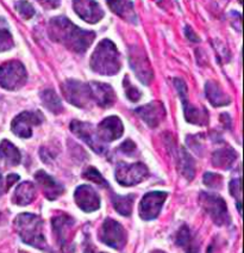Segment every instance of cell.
<instances>
[{
	"instance_id": "36",
	"label": "cell",
	"mask_w": 244,
	"mask_h": 253,
	"mask_svg": "<svg viewBox=\"0 0 244 253\" xmlns=\"http://www.w3.org/2000/svg\"><path fill=\"white\" fill-rule=\"evenodd\" d=\"M18 174H10V176L6 177V179H4L1 172H0V196H1L2 194H5V192H7L8 189H10L14 183L18 182Z\"/></svg>"
},
{
	"instance_id": "30",
	"label": "cell",
	"mask_w": 244,
	"mask_h": 253,
	"mask_svg": "<svg viewBox=\"0 0 244 253\" xmlns=\"http://www.w3.org/2000/svg\"><path fill=\"white\" fill-rule=\"evenodd\" d=\"M14 45L12 35L4 18H0V51L10 50Z\"/></svg>"
},
{
	"instance_id": "18",
	"label": "cell",
	"mask_w": 244,
	"mask_h": 253,
	"mask_svg": "<svg viewBox=\"0 0 244 253\" xmlns=\"http://www.w3.org/2000/svg\"><path fill=\"white\" fill-rule=\"evenodd\" d=\"M139 116L149 126L150 128H156L161 125L166 117V109L161 102H151L149 104L139 106L135 110Z\"/></svg>"
},
{
	"instance_id": "15",
	"label": "cell",
	"mask_w": 244,
	"mask_h": 253,
	"mask_svg": "<svg viewBox=\"0 0 244 253\" xmlns=\"http://www.w3.org/2000/svg\"><path fill=\"white\" fill-rule=\"evenodd\" d=\"M124 133V126L122 121L117 116L106 117L99 123L97 128V135L102 142H111L118 140Z\"/></svg>"
},
{
	"instance_id": "16",
	"label": "cell",
	"mask_w": 244,
	"mask_h": 253,
	"mask_svg": "<svg viewBox=\"0 0 244 253\" xmlns=\"http://www.w3.org/2000/svg\"><path fill=\"white\" fill-rule=\"evenodd\" d=\"M73 7L77 16L90 24H96L104 17V11L96 0H73Z\"/></svg>"
},
{
	"instance_id": "24",
	"label": "cell",
	"mask_w": 244,
	"mask_h": 253,
	"mask_svg": "<svg viewBox=\"0 0 244 253\" xmlns=\"http://www.w3.org/2000/svg\"><path fill=\"white\" fill-rule=\"evenodd\" d=\"M205 93L209 102L213 106H225L231 103L230 97L214 82H208L205 85Z\"/></svg>"
},
{
	"instance_id": "20",
	"label": "cell",
	"mask_w": 244,
	"mask_h": 253,
	"mask_svg": "<svg viewBox=\"0 0 244 253\" xmlns=\"http://www.w3.org/2000/svg\"><path fill=\"white\" fill-rule=\"evenodd\" d=\"M35 179L37 180V183L41 185L43 194H44V196L47 197L49 201L57 200V198L65 192V189H63L61 184L57 183L53 177L49 176L47 172L42 171V169L41 171L36 172Z\"/></svg>"
},
{
	"instance_id": "32",
	"label": "cell",
	"mask_w": 244,
	"mask_h": 253,
	"mask_svg": "<svg viewBox=\"0 0 244 253\" xmlns=\"http://www.w3.org/2000/svg\"><path fill=\"white\" fill-rule=\"evenodd\" d=\"M16 10L24 19H30L35 16V8L27 0H19L16 2Z\"/></svg>"
},
{
	"instance_id": "40",
	"label": "cell",
	"mask_w": 244,
	"mask_h": 253,
	"mask_svg": "<svg viewBox=\"0 0 244 253\" xmlns=\"http://www.w3.org/2000/svg\"><path fill=\"white\" fill-rule=\"evenodd\" d=\"M84 253H105V252L98 251V250L96 249V246H94L93 244H92L91 241L88 240V235H87V239H86V243H85Z\"/></svg>"
},
{
	"instance_id": "21",
	"label": "cell",
	"mask_w": 244,
	"mask_h": 253,
	"mask_svg": "<svg viewBox=\"0 0 244 253\" xmlns=\"http://www.w3.org/2000/svg\"><path fill=\"white\" fill-rule=\"evenodd\" d=\"M108 7L117 16L131 24H137V14L131 0H106Z\"/></svg>"
},
{
	"instance_id": "39",
	"label": "cell",
	"mask_w": 244,
	"mask_h": 253,
	"mask_svg": "<svg viewBox=\"0 0 244 253\" xmlns=\"http://www.w3.org/2000/svg\"><path fill=\"white\" fill-rule=\"evenodd\" d=\"M185 34H186V36H187V39L189 40V41H192V42H199L200 41L199 37H198L197 34H195L194 31L192 30L191 27H186L185 28Z\"/></svg>"
},
{
	"instance_id": "41",
	"label": "cell",
	"mask_w": 244,
	"mask_h": 253,
	"mask_svg": "<svg viewBox=\"0 0 244 253\" xmlns=\"http://www.w3.org/2000/svg\"><path fill=\"white\" fill-rule=\"evenodd\" d=\"M153 253H166V252H163V251H154Z\"/></svg>"
},
{
	"instance_id": "8",
	"label": "cell",
	"mask_w": 244,
	"mask_h": 253,
	"mask_svg": "<svg viewBox=\"0 0 244 253\" xmlns=\"http://www.w3.org/2000/svg\"><path fill=\"white\" fill-rule=\"evenodd\" d=\"M99 240L114 250H123L128 241L125 228L113 218H106L99 231Z\"/></svg>"
},
{
	"instance_id": "31",
	"label": "cell",
	"mask_w": 244,
	"mask_h": 253,
	"mask_svg": "<svg viewBox=\"0 0 244 253\" xmlns=\"http://www.w3.org/2000/svg\"><path fill=\"white\" fill-rule=\"evenodd\" d=\"M82 177H84L85 179L91 180V182L103 186V188H108V183L106 182L105 178L103 177L102 173H100L96 168H93V166H90V168L86 169L85 171L82 172Z\"/></svg>"
},
{
	"instance_id": "38",
	"label": "cell",
	"mask_w": 244,
	"mask_h": 253,
	"mask_svg": "<svg viewBox=\"0 0 244 253\" xmlns=\"http://www.w3.org/2000/svg\"><path fill=\"white\" fill-rule=\"evenodd\" d=\"M36 1L39 2L43 7L48 8V10H51V8L59 7L61 0H36Z\"/></svg>"
},
{
	"instance_id": "11",
	"label": "cell",
	"mask_w": 244,
	"mask_h": 253,
	"mask_svg": "<svg viewBox=\"0 0 244 253\" xmlns=\"http://www.w3.org/2000/svg\"><path fill=\"white\" fill-rule=\"evenodd\" d=\"M44 116L41 111H24L16 116L11 123L13 134L22 139H29L33 136V128L42 125Z\"/></svg>"
},
{
	"instance_id": "5",
	"label": "cell",
	"mask_w": 244,
	"mask_h": 253,
	"mask_svg": "<svg viewBox=\"0 0 244 253\" xmlns=\"http://www.w3.org/2000/svg\"><path fill=\"white\" fill-rule=\"evenodd\" d=\"M27 80V70L22 62L13 60L0 66V86L5 90H19L25 85Z\"/></svg>"
},
{
	"instance_id": "34",
	"label": "cell",
	"mask_w": 244,
	"mask_h": 253,
	"mask_svg": "<svg viewBox=\"0 0 244 253\" xmlns=\"http://www.w3.org/2000/svg\"><path fill=\"white\" fill-rule=\"evenodd\" d=\"M123 85H124V90L126 93V97L131 100V102H139L140 98V92L139 88L135 87V86L129 82L128 77L124 78V82H123Z\"/></svg>"
},
{
	"instance_id": "33",
	"label": "cell",
	"mask_w": 244,
	"mask_h": 253,
	"mask_svg": "<svg viewBox=\"0 0 244 253\" xmlns=\"http://www.w3.org/2000/svg\"><path fill=\"white\" fill-rule=\"evenodd\" d=\"M223 183V178L220 174L217 173H212V172H206L204 174V184L209 188L212 189H219L222 186Z\"/></svg>"
},
{
	"instance_id": "3",
	"label": "cell",
	"mask_w": 244,
	"mask_h": 253,
	"mask_svg": "<svg viewBox=\"0 0 244 253\" xmlns=\"http://www.w3.org/2000/svg\"><path fill=\"white\" fill-rule=\"evenodd\" d=\"M91 68L102 76H114L120 70V56L116 44L104 40L97 45L91 57Z\"/></svg>"
},
{
	"instance_id": "22",
	"label": "cell",
	"mask_w": 244,
	"mask_h": 253,
	"mask_svg": "<svg viewBox=\"0 0 244 253\" xmlns=\"http://www.w3.org/2000/svg\"><path fill=\"white\" fill-rule=\"evenodd\" d=\"M177 246H180L185 251V253H199L200 244L197 240V237L191 232L189 227L182 225L176 233V239H175Z\"/></svg>"
},
{
	"instance_id": "17",
	"label": "cell",
	"mask_w": 244,
	"mask_h": 253,
	"mask_svg": "<svg viewBox=\"0 0 244 253\" xmlns=\"http://www.w3.org/2000/svg\"><path fill=\"white\" fill-rule=\"evenodd\" d=\"M74 200L77 207L85 212H93L100 208L99 195L90 185L77 186L74 192Z\"/></svg>"
},
{
	"instance_id": "1",
	"label": "cell",
	"mask_w": 244,
	"mask_h": 253,
	"mask_svg": "<svg viewBox=\"0 0 244 253\" xmlns=\"http://www.w3.org/2000/svg\"><path fill=\"white\" fill-rule=\"evenodd\" d=\"M50 39L74 53L84 54L96 39L93 31L84 30L73 24L67 17L59 16L50 19L48 27Z\"/></svg>"
},
{
	"instance_id": "25",
	"label": "cell",
	"mask_w": 244,
	"mask_h": 253,
	"mask_svg": "<svg viewBox=\"0 0 244 253\" xmlns=\"http://www.w3.org/2000/svg\"><path fill=\"white\" fill-rule=\"evenodd\" d=\"M237 159V153L230 147L219 148L212 154V164L218 169H229L232 168Z\"/></svg>"
},
{
	"instance_id": "28",
	"label": "cell",
	"mask_w": 244,
	"mask_h": 253,
	"mask_svg": "<svg viewBox=\"0 0 244 253\" xmlns=\"http://www.w3.org/2000/svg\"><path fill=\"white\" fill-rule=\"evenodd\" d=\"M135 202L134 195H126V196H120V195H113L112 196V204L117 212H119L123 216H130L133 212V206Z\"/></svg>"
},
{
	"instance_id": "14",
	"label": "cell",
	"mask_w": 244,
	"mask_h": 253,
	"mask_svg": "<svg viewBox=\"0 0 244 253\" xmlns=\"http://www.w3.org/2000/svg\"><path fill=\"white\" fill-rule=\"evenodd\" d=\"M70 130L79 137L80 140L87 143L90 147L98 154H104L106 152V147L104 142L99 140L97 131H94L93 126L88 122H81V121H71Z\"/></svg>"
},
{
	"instance_id": "6",
	"label": "cell",
	"mask_w": 244,
	"mask_h": 253,
	"mask_svg": "<svg viewBox=\"0 0 244 253\" xmlns=\"http://www.w3.org/2000/svg\"><path fill=\"white\" fill-rule=\"evenodd\" d=\"M53 223V232L55 234L56 243L62 253H71L74 251L73 247V227L75 221L70 215L62 214L57 215L51 220Z\"/></svg>"
},
{
	"instance_id": "9",
	"label": "cell",
	"mask_w": 244,
	"mask_h": 253,
	"mask_svg": "<svg viewBox=\"0 0 244 253\" xmlns=\"http://www.w3.org/2000/svg\"><path fill=\"white\" fill-rule=\"evenodd\" d=\"M149 176V169L144 164H118L116 169V179L120 185L133 186L142 183Z\"/></svg>"
},
{
	"instance_id": "19",
	"label": "cell",
	"mask_w": 244,
	"mask_h": 253,
	"mask_svg": "<svg viewBox=\"0 0 244 253\" xmlns=\"http://www.w3.org/2000/svg\"><path fill=\"white\" fill-rule=\"evenodd\" d=\"M92 100L97 103L98 105L102 108H110L116 102V93H114L113 88L108 84L104 83L92 82L90 83Z\"/></svg>"
},
{
	"instance_id": "12",
	"label": "cell",
	"mask_w": 244,
	"mask_h": 253,
	"mask_svg": "<svg viewBox=\"0 0 244 253\" xmlns=\"http://www.w3.org/2000/svg\"><path fill=\"white\" fill-rule=\"evenodd\" d=\"M174 85L176 87L177 93H179L180 98H181L182 105H183V111H185V117L186 121L192 125H198V126H205L209 122V115L206 110H199L195 106H192L188 102V96H187V86H186L185 82L181 79H174Z\"/></svg>"
},
{
	"instance_id": "23",
	"label": "cell",
	"mask_w": 244,
	"mask_h": 253,
	"mask_svg": "<svg viewBox=\"0 0 244 253\" xmlns=\"http://www.w3.org/2000/svg\"><path fill=\"white\" fill-rule=\"evenodd\" d=\"M36 198L35 184L31 182H24L19 184L14 190L12 202L17 206H28Z\"/></svg>"
},
{
	"instance_id": "10",
	"label": "cell",
	"mask_w": 244,
	"mask_h": 253,
	"mask_svg": "<svg viewBox=\"0 0 244 253\" xmlns=\"http://www.w3.org/2000/svg\"><path fill=\"white\" fill-rule=\"evenodd\" d=\"M129 63L133 68L134 73L139 78L142 84L149 85L154 78L153 68L150 66L145 51L140 47L129 48Z\"/></svg>"
},
{
	"instance_id": "26",
	"label": "cell",
	"mask_w": 244,
	"mask_h": 253,
	"mask_svg": "<svg viewBox=\"0 0 244 253\" xmlns=\"http://www.w3.org/2000/svg\"><path fill=\"white\" fill-rule=\"evenodd\" d=\"M0 159L10 166H17L21 163V152L10 141L2 140L0 142Z\"/></svg>"
},
{
	"instance_id": "29",
	"label": "cell",
	"mask_w": 244,
	"mask_h": 253,
	"mask_svg": "<svg viewBox=\"0 0 244 253\" xmlns=\"http://www.w3.org/2000/svg\"><path fill=\"white\" fill-rule=\"evenodd\" d=\"M179 166L181 173L185 176L187 179L192 180L195 173V166H194V160L192 159V157L189 155L185 149H180V155H179Z\"/></svg>"
},
{
	"instance_id": "13",
	"label": "cell",
	"mask_w": 244,
	"mask_h": 253,
	"mask_svg": "<svg viewBox=\"0 0 244 253\" xmlns=\"http://www.w3.org/2000/svg\"><path fill=\"white\" fill-rule=\"evenodd\" d=\"M168 194L165 191H151L143 196L139 203V216L144 221L155 220L162 211L163 203L167 200Z\"/></svg>"
},
{
	"instance_id": "35",
	"label": "cell",
	"mask_w": 244,
	"mask_h": 253,
	"mask_svg": "<svg viewBox=\"0 0 244 253\" xmlns=\"http://www.w3.org/2000/svg\"><path fill=\"white\" fill-rule=\"evenodd\" d=\"M229 188H230V194L238 200L237 208L241 212V196H242V180H241V178L232 179L230 182V186H229Z\"/></svg>"
},
{
	"instance_id": "27",
	"label": "cell",
	"mask_w": 244,
	"mask_h": 253,
	"mask_svg": "<svg viewBox=\"0 0 244 253\" xmlns=\"http://www.w3.org/2000/svg\"><path fill=\"white\" fill-rule=\"evenodd\" d=\"M39 97H41L43 106H44L47 110L50 111V113L59 115L63 111L62 102L61 99L59 98V96H57L55 91L48 88V90L42 91L41 94H39Z\"/></svg>"
},
{
	"instance_id": "37",
	"label": "cell",
	"mask_w": 244,
	"mask_h": 253,
	"mask_svg": "<svg viewBox=\"0 0 244 253\" xmlns=\"http://www.w3.org/2000/svg\"><path fill=\"white\" fill-rule=\"evenodd\" d=\"M119 149L124 154L131 155V154H134L135 151H136V145H135L131 140H126L124 143H122V146H120Z\"/></svg>"
},
{
	"instance_id": "2",
	"label": "cell",
	"mask_w": 244,
	"mask_h": 253,
	"mask_svg": "<svg viewBox=\"0 0 244 253\" xmlns=\"http://www.w3.org/2000/svg\"><path fill=\"white\" fill-rule=\"evenodd\" d=\"M14 227L23 243L41 250L43 252L53 253L45 240L44 232H43V221L38 215L22 212L14 218Z\"/></svg>"
},
{
	"instance_id": "7",
	"label": "cell",
	"mask_w": 244,
	"mask_h": 253,
	"mask_svg": "<svg viewBox=\"0 0 244 253\" xmlns=\"http://www.w3.org/2000/svg\"><path fill=\"white\" fill-rule=\"evenodd\" d=\"M61 90L66 100L77 108H88L93 102L90 85L79 82V80H67L61 85Z\"/></svg>"
},
{
	"instance_id": "4",
	"label": "cell",
	"mask_w": 244,
	"mask_h": 253,
	"mask_svg": "<svg viewBox=\"0 0 244 253\" xmlns=\"http://www.w3.org/2000/svg\"><path fill=\"white\" fill-rule=\"evenodd\" d=\"M199 203L217 226H226L231 222L228 207H226L225 201L220 196L203 191L200 192Z\"/></svg>"
}]
</instances>
